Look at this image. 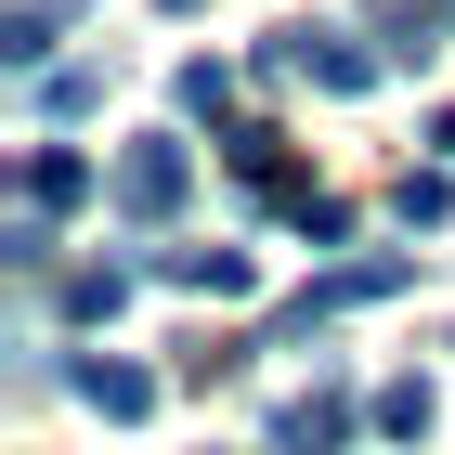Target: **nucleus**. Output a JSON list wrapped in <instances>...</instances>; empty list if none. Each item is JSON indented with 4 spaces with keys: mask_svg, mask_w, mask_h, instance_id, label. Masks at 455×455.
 <instances>
[{
    "mask_svg": "<svg viewBox=\"0 0 455 455\" xmlns=\"http://www.w3.org/2000/svg\"><path fill=\"white\" fill-rule=\"evenodd\" d=\"M182 182H196V156H182V143L156 131V143H131V156L105 170V196H117L131 221H170V209H182Z\"/></svg>",
    "mask_w": 455,
    "mask_h": 455,
    "instance_id": "obj_1",
    "label": "nucleus"
},
{
    "mask_svg": "<svg viewBox=\"0 0 455 455\" xmlns=\"http://www.w3.org/2000/svg\"><path fill=\"white\" fill-rule=\"evenodd\" d=\"M339 443H351V390H313L274 417V455H339Z\"/></svg>",
    "mask_w": 455,
    "mask_h": 455,
    "instance_id": "obj_2",
    "label": "nucleus"
},
{
    "mask_svg": "<svg viewBox=\"0 0 455 455\" xmlns=\"http://www.w3.org/2000/svg\"><path fill=\"white\" fill-rule=\"evenodd\" d=\"M66 378H78L92 417H156V378H143V364H105V351H92V364H66Z\"/></svg>",
    "mask_w": 455,
    "mask_h": 455,
    "instance_id": "obj_3",
    "label": "nucleus"
},
{
    "mask_svg": "<svg viewBox=\"0 0 455 455\" xmlns=\"http://www.w3.org/2000/svg\"><path fill=\"white\" fill-rule=\"evenodd\" d=\"M156 274H170L182 299H247V247H170Z\"/></svg>",
    "mask_w": 455,
    "mask_h": 455,
    "instance_id": "obj_4",
    "label": "nucleus"
},
{
    "mask_svg": "<svg viewBox=\"0 0 455 455\" xmlns=\"http://www.w3.org/2000/svg\"><path fill=\"white\" fill-rule=\"evenodd\" d=\"M78 196H105V182H92V156H66V143H39V156H27V209L52 221V209H78Z\"/></svg>",
    "mask_w": 455,
    "mask_h": 455,
    "instance_id": "obj_5",
    "label": "nucleus"
},
{
    "mask_svg": "<svg viewBox=\"0 0 455 455\" xmlns=\"http://www.w3.org/2000/svg\"><path fill=\"white\" fill-rule=\"evenodd\" d=\"M52 39H66V0H13L0 13V66H52Z\"/></svg>",
    "mask_w": 455,
    "mask_h": 455,
    "instance_id": "obj_6",
    "label": "nucleus"
},
{
    "mask_svg": "<svg viewBox=\"0 0 455 455\" xmlns=\"http://www.w3.org/2000/svg\"><path fill=\"white\" fill-rule=\"evenodd\" d=\"M443 209H455L443 170H403V182H390V221H403V235H443Z\"/></svg>",
    "mask_w": 455,
    "mask_h": 455,
    "instance_id": "obj_7",
    "label": "nucleus"
},
{
    "mask_svg": "<svg viewBox=\"0 0 455 455\" xmlns=\"http://www.w3.org/2000/svg\"><path fill=\"white\" fill-rule=\"evenodd\" d=\"M52 299H66V313H78V325H105V313H117V299H131V274H117V260H92V274H66V286H52Z\"/></svg>",
    "mask_w": 455,
    "mask_h": 455,
    "instance_id": "obj_8",
    "label": "nucleus"
},
{
    "mask_svg": "<svg viewBox=\"0 0 455 455\" xmlns=\"http://www.w3.org/2000/svg\"><path fill=\"white\" fill-rule=\"evenodd\" d=\"M39 105H52V117H92V105H105V66H39Z\"/></svg>",
    "mask_w": 455,
    "mask_h": 455,
    "instance_id": "obj_9",
    "label": "nucleus"
},
{
    "mask_svg": "<svg viewBox=\"0 0 455 455\" xmlns=\"http://www.w3.org/2000/svg\"><path fill=\"white\" fill-rule=\"evenodd\" d=\"M378 429H390V443H429V390L390 378V390H378Z\"/></svg>",
    "mask_w": 455,
    "mask_h": 455,
    "instance_id": "obj_10",
    "label": "nucleus"
},
{
    "mask_svg": "<svg viewBox=\"0 0 455 455\" xmlns=\"http://www.w3.org/2000/svg\"><path fill=\"white\" fill-rule=\"evenodd\" d=\"M170 92H182V117H221V105H235V78H221V66H209V52H196V66H182V78H170Z\"/></svg>",
    "mask_w": 455,
    "mask_h": 455,
    "instance_id": "obj_11",
    "label": "nucleus"
}]
</instances>
